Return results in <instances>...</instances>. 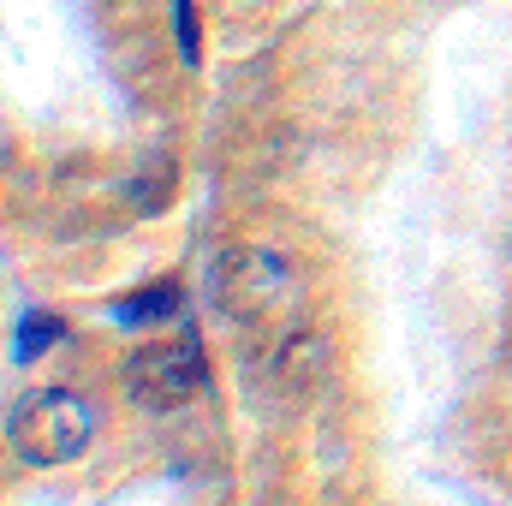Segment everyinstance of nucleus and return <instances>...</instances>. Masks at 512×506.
I'll return each mask as SVG.
<instances>
[{"label":"nucleus","mask_w":512,"mask_h":506,"mask_svg":"<svg viewBox=\"0 0 512 506\" xmlns=\"http://www.w3.org/2000/svg\"><path fill=\"white\" fill-rule=\"evenodd\" d=\"M90 435H96V411H90V399L72 393V387H36V393H24V399L12 405V417H6L12 453H18L24 465H36V471L78 459V453L90 447Z\"/></svg>","instance_id":"1"},{"label":"nucleus","mask_w":512,"mask_h":506,"mask_svg":"<svg viewBox=\"0 0 512 506\" xmlns=\"http://www.w3.org/2000/svg\"><path fill=\"white\" fill-rule=\"evenodd\" d=\"M131 399L143 411H179L191 393H203L209 381V364H203V340L185 328L173 346H143L131 358Z\"/></svg>","instance_id":"2"},{"label":"nucleus","mask_w":512,"mask_h":506,"mask_svg":"<svg viewBox=\"0 0 512 506\" xmlns=\"http://www.w3.org/2000/svg\"><path fill=\"white\" fill-rule=\"evenodd\" d=\"M167 316H179V286H143V292H126L120 304H114V322L120 328H149V322H167Z\"/></svg>","instance_id":"3"},{"label":"nucleus","mask_w":512,"mask_h":506,"mask_svg":"<svg viewBox=\"0 0 512 506\" xmlns=\"http://www.w3.org/2000/svg\"><path fill=\"white\" fill-rule=\"evenodd\" d=\"M66 340V322L54 316V310H30L24 316V328H18V358L30 364V358H42L48 346H60Z\"/></svg>","instance_id":"4"},{"label":"nucleus","mask_w":512,"mask_h":506,"mask_svg":"<svg viewBox=\"0 0 512 506\" xmlns=\"http://www.w3.org/2000/svg\"><path fill=\"white\" fill-rule=\"evenodd\" d=\"M173 18H179V54L197 66V12H191V0H173Z\"/></svg>","instance_id":"5"}]
</instances>
